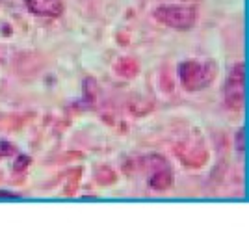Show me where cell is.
Here are the masks:
<instances>
[{
	"instance_id": "1",
	"label": "cell",
	"mask_w": 249,
	"mask_h": 238,
	"mask_svg": "<svg viewBox=\"0 0 249 238\" xmlns=\"http://www.w3.org/2000/svg\"><path fill=\"white\" fill-rule=\"evenodd\" d=\"M218 76V65L214 60H184L178 65V78L188 92H199L205 90L216 80Z\"/></svg>"
},
{
	"instance_id": "2",
	"label": "cell",
	"mask_w": 249,
	"mask_h": 238,
	"mask_svg": "<svg viewBox=\"0 0 249 238\" xmlns=\"http://www.w3.org/2000/svg\"><path fill=\"white\" fill-rule=\"evenodd\" d=\"M155 19L175 30H190L197 22V10L188 4H171L160 6L155 10Z\"/></svg>"
},
{
	"instance_id": "3",
	"label": "cell",
	"mask_w": 249,
	"mask_h": 238,
	"mask_svg": "<svg viewBox=\"0 0 249 238\" xmlns=\"http://www.w3.org/2000/svg\"><path fill=\"white\" fill-rule=\"evenodd\" d=\"M244 86H246V65L236 63L223 86V103L231 110H242L244 106Z\"/></svg>"
},
{
	"instance_id": "4",
	"label": "cell",
	"mask_w": 249,
	"mask_h": 238,
	"mask_svg": "<svg viewBox=\"0 0 249 238\" xmlns=\"http://www.w3.org/2000/svg\"><path fill=\"white\" fill-rule=\"evenodd\" d=\"M147 171V184L153 188V190H158V192H164L167 188H171L173 184V171L162 156H147L143 160Z\"/></svg>"
},
{
	"instance_id": "5",
	"label": "cell",
	"mask_w": 249,
	"mask_h": 238,
	"mask_svg": "<svg viewBox=\"0 0 249 238\" xmlns=\"http://www.w3.org/2000/svg\"><path fill=\"white\" fill-rule=\"evenodd\" d=\"M28 11L39 17H60L63 13L62 0H24Z\"/></svg>"
},
{
	"instance_id": "6",
	"label": "cell",
	"mask_w": 249,
	"mask_h": 238,
	"mask_svg": "<svg viewBox=\"0 0 249 238\" xmlns=\"http://www.w3.org/2000/svg\"><path fill=\"white\" fill-rule=\"evenodd\" d=\"M138 71H140V65L132 58H123V60H119L115 63V73L119 76H124V78L134 76V74H138Z\"/></svg>"
},
{
	"instance_id": "7",
	"label": "cell",
	"mask_w": 249,
	"mask_h": 238,
	"mask_svg": "<svg viewBox=\"0 0 249 238\" xmlns=\"http://www.w3.org/2000/svg\"><path fill=\"white\" fill-rule=\"evenodd\" d=\"M10 155H15V147L11 144H8V142H0V158Z\"/></svg>"
},
{
	"instance_id": "8",
	"label": "cell",
	"mask_w": 249,
	"mask_h": 238,
	"mask_svg": "<svg viewBox=\"0 0 249 238\" xmlns=\"http://www.w3.org/2000/svg\"><path fill=\"white\" fill-rule=\"evenodd\" d=\"M236 145H238V151H244V147H246L244 145V128L236 134Z\"/></svg>"
},
{
	"instance_id": "9",
	"label": "cell",
	"mask_w": 249,
	"mask_h": 238,
	"mask_svg": "<svg viewBox=\"0 0 249 238\" xmlns=\"http://www.w3.org/2000/svg\"><path fill=\"white\" fill-rule=\"evenodd\" d=\"M28 162H30V160H28L26 156H21V158H19V164H15V171H17V169H24V167L28 166Z\"/></svg>"
},
{
	"instance_id": "10",
	"label": "cell",
	"mask_w": 249,
	"mask_h": 238,
	"mask_svg": "<svg viewBox=\"0 0 249 238\" xmlns=\"http://www.w3.org/2000/svg\"><path fill=\"white\" fill-rule=\"evenodd\" d=\"M0 199H17V196L15 194L11 196L10 192H0Z\"/></svg>"
}]
</instances>
